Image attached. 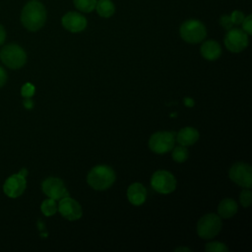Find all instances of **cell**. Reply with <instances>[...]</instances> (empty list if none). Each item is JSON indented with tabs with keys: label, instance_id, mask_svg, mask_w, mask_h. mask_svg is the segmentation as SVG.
<instances>
[{
	"label": "cell",
	"instance_id": "obj_6",
	"mask_svg": "<svg viewBox=\"0 0 252 252\" xmlns=\"http://www.w3.org/2000/svg\"><path fill=\"white\" fill-rule=\"evenodd\" d=\"M175 143V133L169 131H159L154 133L149 140L150 149L156 154H165L173 149Z\"/></svg>",
	"mask_w": 252,
	"mask_h": 252
},
{
	"label": "cell",
	"instance_id": "obj_23",
	"mask_svg": "<svg viewBox=\"0 0 252 252\" xmlns=\"http://www.w3.org/2000/svg\"><path fill=\"white\" fill-rule=\"evenodd\" d=\"M239 201L242 207L247 208L251 205L252 202V192L250 191V188H245L241 191L239 196Z\"/></svg>",
	"mask_w": 252,
	"mask_h": 252
},
{
	"label": "cell",
	"instance_id": "obj_29",
	"mask_svg": "<svg viewBox=\"0 0 252 252\" xmlns=\"http://www.w3.org/2000/svg\"><path fill=\"white\" fill-rule=\"evenodd\" d=\"M6 39V32H5V29L2 25H0V45L4 43Z\"/></svg>",
	"mask_w": 252,
	"mask_h": 252
},
{
	"label": "cell",
	"instance_id": "obj_28",
	"mask_svg": "<svg viewBox=\"0 0 252 252\" xmlns=\"http://www.w3.org/2000/svg\"><path fill=\"white\" fill-rule=\"evenodd\" d=\"M7 81V73L6 71L0 66V88H2Z\"/></svg>",
	"mask_w": 252,
	"mask_h": 252
},
{
	"label": "cell",
	"instance_id": "obj_25",
	"mask_svg": "<svg viewBox=\"0 0 252 252\" xmlns=\"http://www.w3.org/2000/svg\"><path fill=\"white\" fill-rule=\"evenodd\" d=\"M229 17H230V20H231V22H232L233 25H239V24H241L242 21H243L244 18H245L244 15H243V13L240 12V11H233V12L229 15Z\"/></svg>",
	"mask_w": 252,
	"mask_h": 252
},
{
	"label": "cell",
	"instance_id": "obj_31",
	"mask_svg": "<svg viewBox=\"0 0 252 252\" xmlns=\"http://www.w3.org/2000/svg\"><path fill=\"white\" fill-rule=\"evenodd\" d=\"M184 104L187 107H192L194 105V100L191 97H185L184 98Z\"/></svg>",
	"mask_w": 252,
	"mask_h": 252
},
{
	"label": "cell",
	"instance_id": "obj_7",
	"mask_svg": "<svg viewBox=\"0 0 252 252\" xmlns=\"http://www.w3.org/2000/svg\"><path fill=\"white\" fill-rule=\"evenodd\" d=\"M151 185L155 191L160 194H169L175 190L176 179L167 170H158L152 175Z\"/></svg>",
	"mask_w": 252,
	"mask_h": 252
},
{
	"label": "cell",
	"instance_id": "obj_13",
	"mask_svg": "<svg viewBox=\"0 0 252 252\" xmlns=\"http://www.w3.org/2000/svg\"><path fill=\"white\" fill-rule=\"evenodd\" d=\"M62 26L71 32H79L86 29L87 20L78 12H67L61 19Z\"/></svg>",
	"mask_w": 252,
	"mask_h": 252
},
{
	"label": "cell",
	"instance_id": "obj_3",
	"mask_svg": "<svg viewBox=\"0 0 252 252\" xmlns=\"http://www.w3.org/2000/svg\"><path fill=\"white\" fill-rule=\"evenodd\" d=\"M2 62L10 69H20L27 62L26 51L16 43L5 45L0 51Z\"/></svg>",
	"mask_w": 252,
	"mask_h": 252
},
{
	"label": "cell",
	"instance_id": "obj_5",
	"mask_svg": "<svg viewBox=\"0 0 252 252\" xmlns=\"http://www.w3.org/2000/svg\"><path fill=\"white\" fill-rule=\"evenodd\" d=\"M221 226L220 217L210 213L199 220L197 223V233L203 239H211L220 231Z\"/></svg>",
	"mask_w": 252,
	"mask_h": 252
},
{
	"label": "cell",
	"instance_id": "obj_26",
	"mask_svg": "<svg viewBox=\"0 0 252 252\" xmlns=\"http://www.w3.org/2000/svg\"><path fill=\"white\" fill-rule=\"evenodd\" d=\"M241 24H242V29H243V31H244L247 34H251V33H252V17H251V15L245 17Z\"/></svg>",
	"mask_w": 252,
	"mask_h": 252
},
{
	"label": "cell",
	"instance_id": "obj_16",
	"mask_svg": "<svg viewBox=\"0 0 252 252\" xmlns=\"http://www.w3.org/2000/svg\"><path fill=\"white\" fill-rule=\"evenodd\" d=\"M201 54L207 60H216L220 56L221 48L216 40H207L201 46Z\"/></svg>",
	"mask_w": 252,
	"mask_h": 252
},
{
	"label": "cell",
	"instance_id": "obj_33",
	"mask_svg": "<svg viewBox=\"0 0 252 252\" xmlns=\"http://www.w3.org/2000/svg\"><path fill=\"white\" fill-rule=\"evenodd\" d=\"M19 174H21L22 176L26 177L28 175V170L26 168H22L20 171H19Z\"/></svg>",
	"mask_w": 252,
	"mask_h": 252
},
{
	"label": "cell",
	"instance_id": "obj_18",
	"mask_svg": "<svg viewBox=\"0 0 252 252\" xmlns=\"http://www.w3.org/2000/svg\"><path fill=\"white\" fill-rule=\"evenodd\" d=\"M97 14L102 18H109L115 12V6L111 0H98L96 1L95 8Z\"/></svg>",
	"mask_w": 252,
	"mask_h": 252
},
{
	"label": "cell",
	"instance_id": "obj_21",
	"mask_svg": "<svg viewBox=\"0 0 252 252\" xmlns=\"http://www.w3.org/2000/svg\"><path fill=\"white\" fill-rule=\"evenodd\" d=\"M172 158L177 162H183L188 158V151L184 146L175 147L172 151Z\"/></svg>",
	"mask_w": 252,
	"mask_h": 252
},
{
	"label": "cell",
	"instance_id": "obj_32",
	"mask_svg": "<svg viewBox=\"0 0 252 252\" xmlns=\"http://www.w3.org/2000/svg\"><path fill=\"white\" fill-rule=\"evenodd\" d=\"M176 252H179V251H186V252H191V249L188 248V247H178L175 249Z\"/></svg>",
	"mask_w": 252,
	"mask_h": 252
},
{
	"label": "cell",
	"instance_id": "obj_24",
	"mask_svg": "<svg viewBox=\"0 0 252 252\" xmlns=\"http://www.w3.org/2000/svg\"><path fill=\"white\" fill-rule=\"evenodd\" d=\"M34 92H35V88L31 83H26L21 89V94L24 97H32Z\"/></svg>",
	"mask_w": 252,
	"mask_h": 252
},
{
	"label": "cell",
	"instance_id": "obj_10",
	"mask_svg": "<svg viewBox=\"0 0 252 252\" xmlns=\"http://www.w3.org/2000/svg\"><path fill=\"white\" fill-rule=\"evenodd\" d=\"M41 189L47 197L55 201L69 196L63 181L57 177H47L44 179L41 184Z\"/></svg>",
	"mask_w": 252,
	"mask_h": 252
},
{
	"label": "cell",
	"instance_id": "obj_9",
	"mask_svg": "<svg viewBox=\"0 0 252 252\" xmlns=\"http://www.w3.org/2000/svg\"><path fill=\"white\" fill-rule=\"evenodd\" d=\"M248 34L240 29H229L224 37L225 47L231 52H240L248 45Z\"/></svg>",
	"mask_w": 252,
	"mask_h": 252
},
{
	"label": "cell",
	"instance_id": "obj_30",
	"mask_svg": "<svg viewBox=\"0 0 252 252\" xmlns=\"http://www.w3.org/2000/svg\"><path fill=\"white\" fill-rule=\"evenodd\" d=\"M24 106L26 107V108H28V109H31V108H32L33 107V102H32V100L31 99V97H26V99L24 100Z\"/></svg>",
	"mask_w": 252,
	"mask_h": 252
},
{
	"label": "cell",
	"instance_id": "obj_2",
	"mask_svg": "<svg viewBox=\"0 0 252 252\" xmlns=\"http://www.w3.org/2000/svg\"><path fill=\"white\" fill-rule=\"evenodd\" d=\"M114 170L105 164H99L93 167L87 176V181L94 190L102 191L108 189L115 181Z\"/></svg>",
	"mask_w": 252,
	"mask_h": 252
},
{
	"label": "cell",
	"instance_id": "obj_15",
	"mask_svg": "<svg viewBox=\"0 0 252 252\" xmlns=\"http://www.w3.org/2000/svg\"><path fill=\"white\" fill-rule=\"evenodd\" d=\"M176 134V141L181 146H191L195 144L199 139V132L193 127H184L180 129Z\"/></svg>",
	"mask_w": 252,
	"mask_h": 252
},
{
	"label": "cell",
	"instance_id": "obj_1",
	"mask_svg": "<svg viewBox=\"0 0 252 252\" xmlns=\"http://www.w3.org/2000/svg\"><path fill=\"white\" fill-rule=\"evenodd\" d=\"M21 21L27 30L31 32L38 31L43 27L46 21L45 7L39 1H29L22 10Z\"/></svg>",
	"mask_w": 252,
	"mask_h": 252
},
{
	"label": "cell",
	"instance_id": "obj_17",
	"mask_svg": "<svg viewBox=\"0 0 252 252\" xmlns=\"http://www.w3.org/2000/svg\"><path fill=\"white\" fill-rule=\"evenodd\" d=\"M237 212V204L233 199L226 198L220 201L218 207V213L220 218L228 219L234 216Z\"/></svg>",
	"mask_w": 252,
	"mask_h": 252
},
{
	"label": "cell",
	"instance_id": "obj_12",
	"mask_svg": "<svg viewBox=\"0 0 252 252\" xmlns=\"http://www.w3.org/2000/svg\"><path fill=\"white\" fill-rule=\"evenodd\" d=\"M27 186L26 177L21 174H13L9 176L3 185V191L9 198H18L20 197Z\"/></svg>",
	"mask_w": 252,
	"mask_h": 252
},
{
	"label": "cell",
	"instance_id": "obj_20",
	"mask_svg": "<svg viewBox=\"0 0 252 252\" xmlns=\"http://www.w3.org/2000/svg\"><path fill=\"white\" fill-rule=\"evenodd\" d=\"M40 210H41L42 214L46 217L53 216L57 212V205L55 203V200L51 199V198H48V199L44 200L41 203Z\"/></svg>",
	"mask_w": 252,
	"mask_h": 252
},
{
	"label": "cell",
	"instance_id": "obj_22",
	"mask_svg": "<svg viewBox=\"0 0 252 252\" xmlns=\"http://www.w3.org/2000/svg\"><path fill=\"white\" fill-rule=\"evenodd\" d=\"M205 250L207 252H225L228 250V248L222 242L213 241L206 244Z\"/></svg>",
	"mask_w": 252,
	"mask_h": 252
},
{
	"label": "cell",
	"instance_id": "obj_14",
	"mask_svg": "<svg viewBox=\"0 0 252 252\" xmlns=\"http://www.w3.org/2000/svg\"><path fill=\"white\" fill-rule=\"evenodd\" d=\"M127 197L131 204L135 206L142 205L147 198V190L141 183L135 182L127 189Z\"/></svg>",
	"mask_w": 252,
	"mask_h": 252
},
{
	"label": "cell",
	"instance_id": "obj_19",
	"mask_svg": "<svg viewBox=\"0 0 252 252\" xmlns=\"http://www.w3.org/2000/svg\"><path fill=\"white\" fill-rule=\"evenodd\" d=\"M97 0H73L74 6L81 12L91 13L94 8Z\"/></svg>",
	"mask_w": 252,
	"mask_h": 252
},
{
	"label": "cell",
	"instance_id": "obj_4",
	"mask_svg": "<svg viewBox=\"0 0 252 252\" xmlns=\"http://www.w3.org/2000/svg\"><path fill=\"white\" fill-rule=\"evenodd\" d=\"M179 34L183 40L189 43L201 42L207 35L205 25L198 20H187L179 28Z\"/></svg>",
	"mask_w": 252,
	"mask_h": 252
},
{
	"label": "cell",
	"instance_id": "obj_27",
	"mask_svg": "<svg viewBox=\"0 0 252 252\" xmlns=\"http://www.w3.org/2000/svg\"><path fill=\"white\" fill-rule=\"evenodd\" d=\"M220 25H221L225 30H227V31H228L229 29H231L232 26H233V24H232V22H231V20H230L229 15H223V16H221L220 19Z\"/></svg>",
	"mask_w": 252,
	"mask_h": 252
},
{
	"label": "cell",
	"instance_id": "obj_11",
	"mask_svg": "<svg viewBox=\"0 0 252 252\" xmlns=\"http://www.w3.org/2000/svg\"><path fill=\"white\" fill-rule=\"evenodd\" d=\"M57 210L59 211L61 216L67 219L68 220H79L83 215V211L80 204L69 196L60 199V202L57 206Z\"/></svg>",
	"mask_w": 252,
	"mask_h": 252
},
{
	"label": "cell",
	"instance_id": "obj_8",
	"mask_svg": "<svg viewBox=\"0 0 252 252\" xmlns=\"http://www.w3.org/2000/svg\"><path fill=\"white\" fill-rule=\"evenodd\" d=\"M229 178L235 184L243 188H251L252 186V168L248 163L236 162L228 172Z\"/></svg>",
	"mask_w": 252,
	"mask_h": 252
}]
</instances>
